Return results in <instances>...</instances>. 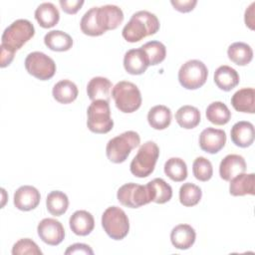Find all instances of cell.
<instances>
[{"mask_svg": "<svg viewBox=\"0 0 255 255\" xmlns=\"http://www.w3.org/2000/svg\"><path fill=\"white\" fill-rule=\"evenodd\" d=\"M124 21L123 10L117 5L92 7L81 19V30L88 36H101L108 30L118 28Z\"/></svg>", "mask_w": 255, "mask_h": 255, "instance_id": "1", "label": "cell"}, {"mask_svg": "<svg viewBox=\"0 0 255 255\" xmlns=\"http://www.w3.org/2000/svg\"><path fill=\"white\" fill-rule=\"evenodd\" d=\"M159 30V20L157 17L146 11L141 10L133 13L125 25L122 35L129 43H135L143 38L155 34Z\"/></svg>", "mask_w": 255, "mask_h": 255, "instance_id": "2", "label": "cell"}, {"mask_svg": "<svg viewBox=\"0 0 255 255\" xmlns=\"http://www.w3.org/2000/svg\"><path fill=\"white\" fill-rule=\"evenodd\" d=\"M140 143V137L133 130L125 131L111 138L106 146V154L110 161L122 163L126 161L130 151Z\"/></svg>", "mask_w": 255, "mask_h": 255, "instance_id": "3", "label": "cell"}, {"mask_svg": "<svg viewBox=\"0 0 255 255\" xmlns=\"http://www.w3.org/2000/svg\"><path fill=\"white\" fill-rule=\"evenodd\" d=\"M112 97L116 107L126 114L138 110L142 101L138 88L133 83L128 81L117 83L112 90Z\"/></svg>", "mask_w": 255, "mask_h": 255, "instance_id": "4", "label": "cell"}, {"mask_svg": "<svg viewBox=\"0 0 255 255\" xmlns=\"http://www.w3.org/2000/svg\"><path fill=\"white\" fill-rule=\"evenodd\" d=\"M35 35L33 24L27 19H17L3 32L1 45L16 52Z\"/></svg>", "mask_w": 255, "mask_h": 255, "instance_id": "5", "label": "cell"}, {"mask_svg": "<svg viewBox=\"0 0 255 255\" xmlns=\"http://www.w3.org/2000/svg\"><path fill=\"white\" fill-rule=\"evenodd\" d=\"M158 156L159 148L157 144L151 140L144 142L130 162V172L139 178L148 176L154 170Z\"/></svg>", "mask_w": 255, "mask_h": 255, "instance_id": "6", "label": "cell"}, {"mask_svg": "<svg viewBox=\"0 0 255 255\" xmlns=\"http://www.w3.org/2000/svg\"><path fill=\"white\" fill-rule=\"evenodd\" d=\"M87 126L95 133H107L114 127L110 104L107 101H93L87 110Z\"/></svg>", "mask_w": 255, "mask_h": 255, "instance_id": "7", "label": "cell"}, {"mask_svg": "<svg viewBox=\"0 0 255 255\" xmlns=\"http://www.w3.org/2000/svg\"><path fill=\"white\" fill-rule=\"evenodd\" d=\"M102 226L112 239L122 240L129 230L128 217L122 208L110 206L102 215Z\"/></svg>", "mask_w": 255, "mask_h": 255, "instance_id": "8", "label": "cell"}, {"mask_svg": "<svg viewBox=\"0 0 255 255\" xmlns=\"http://www.w3.org/2000/svg\"><path fill=\"white\" fill-rule=\"evenodd\" d=\"M207 67L199 60L185 62L178 71V81L187 90H196L202 87L207 80Z\"/></svg>", "mask_w": 255, "mask_h": 255, "instance_id": "9", "label": "cell"}, {"mask_svg": "<svg viewBox=\"0 0 255 255\" xmlns=\"http://www.w3.org/2000/svg\"><path fill=\"white\" fill-rule=\"evenodd\" d=\"M117 198L121 204L129 208H138L151 201L148 186L133 182L122 185L118 190Z\"/></svg>", "mask_w": 255, "mask_h": 255, "instance_id": "10", "label": "cell"}, {"mask_svg": "<svg viewBox=\"0 0 255 255\" xmlns=\"http://www.w3.org/2000/svg\"><path fill=\"white\" fill-rule=\"evenodd\" d=\"M24 64L27 72L41 81L51 79L56 73L54 60L43 52L35 51L28 54Z\"/></svg>", "mask_w": 255, "mask_h": 255, "instance_id": "11", "label": "cell"}, {"mask_svg": "<svg viewBox=\"0 0 255 255\" xmlns=\"http://www.w3.org/2000/svg\"><path fill=\"white\" fill-rule=\"evenodd\" d=\"M37 232L40 239L51 246L59 245L65 238L64 226L54 218L42 219L37 226Z\"/></svg>", "mask_w": 255, "mask_h": 255, "instance_id": "12", "label": "cell"}, {"mask_svg": "<svg viewBox=\"0 0 255 255\" xmlns=\"http://www.w3.org/2000/svg\"><path fill=\"white\" fill-rule=\"evenodd\" d=\"M226 143V133L223 129L215 128H204L199 135L200 148L208 153L214 154L221 150Z\"/></svg>", "mask_w": 255, "mask_h": 255, "instance_id": "13", "label": "cell"}, {"mask_svg": "<svg viewBox=\"0 0 255 255\" xmlns=\"http://www.w3.org/2000/svg\"><path fill=\"white\" fill-rule=\"evenodd\" d=\"M40 192L32 185H22L14 193V205L22 211L35 209L40 203Z\"/></svg>", "mask_w": 255, "mask_h": 255, "instance_id": "14", "label": "cell"}, {"mask_svg": "<svg viewBox=\"0 0 255 255\" xmlns=\"http://www.w3.org/2000/svg\"><path fill=\"white\" fill-rule=\"evenodd\" d=\"M149 66L148 59L144 51L138 49H130L124 56L125 70L130 75H141Z\"/></svg>", "mask_w": 255, "mask_h": 255, "instance_id": "15", "label": "cell"}, {"mask_svg": "<svg viewBox=\"0 0 255 255\" xmlns=\"http://www.w3.org/2000/svg\"><path fill=\"white\" fill-rule=\"evenodd\" d=\"M246 171V161L239 154H227L219 164L220 177L226 181H230L236 175Z\"/></svg>", "mask_w": 255, "mask_h": 255, "instance_id": "16", "label": "cell"}, {"mask_svg": "<svg viewBox=\"0 0 255 255\" xmlns=\"http://www.w3.org/2000/svg\"><path fill=\"white\" fill-rule=\"evenodd\" d=\"M230 136L235 145L239 147H248L254 141V126L246 121L237 122L231 128Z\"/></svg>", "mask_w": 255, "mask_h": 255, "instance_id": "17", "label": "cell"}, {"mask_svg": "<svg viewBox=\"0 0 255 255\" xmlns=\"http://www.w3.org/2000/svg\"><path fill=\"white\" fill-rule=\"evenodd\" d=\"M196 233L189 224H178L170 232L172 245L180 250L189 249L195 242Z\"/></svg>", "mask_w": 255, "mask_h": 255, "instance_id": "18", "label": "cell"}, {"mask_svg": "<svg viewBox=\"0 0 255 255\" xmlns=\"http://www.w3.org/2000/svg\"><path fill=\"white\" fill-rule=\"evenodd\" d=\"M69 225L76 235L87 236L95 227V219L87 210H77L71 215Z\"/></svg>", "mask_w": 255, "mask_h": 255, "instance_id": "19", "label": "cell"}, {"mask_svg": "<svg viewBox=\"0 0 255 255\" xmlns=\"http://www.w3.org/2000/svg\"><path fill=\"white\" fill-rule=\"evenodd\" d=\"M231 105L241 113H255V90L253 88H243L235 92L231 98Z\"/></svg>", "mask_w": 255, "mask_h": 255, "instance_id": "20", "label": "cell"}, {"mask_svg": "<svg viewBox=\"0 0 255 255\" xmlns=\"http://www.w3.org/2000/svg\"><path fill=\"white\" fill-rule=\"evenodd\" d=\"M34 15L42 28H52L57 25L60 20L59 10L51 2L41 3L36 8Z\"/></svg>", "mask_w": 255, "mask_h": 255, "instance_id": "21", "label": "cell"}, {"mask_svg": "<svg viewBox=\"0 0 255 255\" xmlns=\"http://www.w3.org/2000/svg\"><path fill=\"white\" fill-rule=\"evenodd\" d=\"M214 83L220 90L228 92L239 84V75L235 69L222 65L214 73Z\"/></svg>", "mask_w": 255, "mask_h": 255, "instance_id": "22", "label": "cell"}, {"mask_svg": "<svg viewBox=\"0 0 255 255\" xmlns=\"http://www.w3.org/2000/svg\"><path fill=\"white\" fill-rule=\"evenodd\" d=\"M111 88L112 83L108 78L94 77L87 85V94L92 102L97 100L110 102Z\"/></svg>", "mask_w": 255, "mask_h": 255, "instance_id": "23", "label": "cell"}, {"mask_svg": "<svg viewBox=\"0 0 255 255\" xmlns=\"http://www.w3.org/2000/svg\"><path fill=\"white\" fill-rule=\"evenodd\" d=\"M44 43L52 51L65 52L72 48L73 39L64 31L52 30L44 36Z\"/></svg>", "mask_w": 255, "mask_h": 255, "instance_id": "24", "label": "cell"}, {"mask_svg": "<svg viewBox=\"0 0 255 255\" xmlns=\"http://www.w3.org/2000/svg\"><path fill=\"white\" fill-rule=\"evenodd\" d=\"M79 91L76 84L70 80H61L52 90L53 98L60 104H70L78 97Z\"/></svg>", "mask_w": 255, "mask_h": 255, "instance_id": "25", "label": "cell"}, {"mask_svg": "<svg viewBox=\"0 0 255 255\" xmlns=\"http://www.w3.org/2000/svg\"><path fill=\"white\" fill-rule=\"evenodd\" d=\"M229 192L233 196L254 195V173H240L230 180Z\"/></svg>", "mask_w": 255, "mask_h": 255, "instance_id": "26", "label": "cell"}, {"mask_svg": "<svg viewBox=\"0 0 255 255\" xmlns=\"http://www.w3.org/2000/svg\"><path fill=\"white\" fill-rule=\"evenodd\" d=\"M147 122L154 129H164L171 123V111L163 105L152 107L147 114Z\"/></svg>", "mask_w": 255, "mask_h": 255, "instance_id": "27", "label": "cell"}, {"mask_svg": "<svg viewBox=\"0 0 255 255\" xmlns=\"http://www.w3.org/2000/svg\"><path fill=\"white\" fill-rule=\"evenodd\" d=\"M175 120L178 126L185 129L194 128L200 123V112L193 106L185 105L176 111Z\"/></svg>", "mask_w": 255, "mask_h": 255, "instance_id": "28", "label": "cell"}, {"mask_svg": "<svg viewBox=\"0 0 255 255\" xmlns=\"http://www.w3.org/2000/svg\"><path fill=\"white\" fill-rule=\"evenodd\" d=\"M228 58L238 66H246L253 59L252 48L244 42H235L227 49Z\"/></svg>", "mask_w": 255, "mask_h": 255, "instance_id": "29", "label": "cell"}, {"mask_svg": "<svg viewBox=\"0 0 255 255\" xmlns=\"http://www.w3.org/2000/svg\"><path fill=\"white\" fill-rule=\"evenodd\" d=\"M146 185L149 188L151 201L162 204L169 201L172 197V188L162 178H154Z\"/></svg>", "mask_w": 255, "mask_h": 255, "instance_id": "30", "label": "cell"}, {"mask_svg": "<svg viewBox=\"0 0 255 255\" xmlns=\"http://www.w3.org/2000/svg\"><path fill=\"white\" fill-rule=\"evenodd\" d=\"M46 206L52 215L61 216L69 207V198L63 191L53 190L47 195Z\"/></svg>", "mask_w": 255, "mask_h": 255, "instance_id": "31", "label": "cell"}, {"mask_svg": "<svg viewBox=\"0 0 255 255\" xmlns=\"http://www.w3.org/2000/svg\"><path fill=\"white\" fill-rule=\"evenodd\" d=\"M207 120L217 126L226 125L231 119V112L222 102H213L206 109Z\"/></svg>", "mask_w": 255, "mask_h": 255, "instance_id": "32", "label": "cell"}, {"mask_svg": "<svg viewBox=\"0 0 255 255\" xmlns=\"http://www.w3.org/2000/svg\"><path fill=\"white\" fill-rule=\"evenodd\" d=\"M164 173L173 181L180 182L187 177V166L183 159L170 157L164 163Z\"/></svg>", "mask_w": 255, "mask_h": 255, "instance_id": "33", "label": "cell"}, {"mask_svg": "<svg viewBox=\"0 0 255 255\" xmlns=\"http://www.w3.org/2000/svg\"><path fill=\"white\" fill-rule=\"evenodd\" d=\"M201 196V188L194 183L186 182L179 188V201L183 206L190 207L196 205L200 201Z\"/></svg>", "mask_w": 255, "mask_h": 255, "instance_id": "34", "label": "cell"}, {"mask_svg": "<svg viewBox=\"0 0 255 255\" xmlns=\"http://www.w3.org/2000/svg\"><path fill=\"white\" fill-rule=\"evenodd\" d=\"M147 56L149 66L161 63L166 56V48L159 41H149L140 47Z\"/></svg>", "mask_w": 255, "mask_h": 255, "instance_id": "35", "label": "cell"}, {"mask_svg": "<svg viewBox=\"0 0 255 255\" xmlns=\"http://www.w3.org/2000/svg\"><path fill=\"white\" fill-rule=\"evenodd\" d=\"M192 172L196 179L200 181H207L212 177L213 167L211 162L207 158L203 156H198L193 161Z\"/></svg>", "mask_w": 255, "mask_h": 255, "instance_id": "36", "label": "cell"}, {"mask_svg": "<svg viewBox=\"0 0 255 255\" xmlns=\"http://www.w3.org/2000/svg\"><path fill=\"white\" fill-rule=\"evenodd\" d=\"M13 255H42V251L39 246L30 238H22L18 240L12 247Z\"/></svg>", "mask_w": 255, "mask_h": 255, "instance_id": "37", "label": "cell"}, {"mask_svg": "<svg viewBox=\"0 0 255 255\" xmlns=\"http://www.w3.org/2000/svg\"><path fill=\"white\" fill-rule=\"evenodd\" d=\"M62 10L67 14H76L84 5L83 0H60Z\"/></svg>", "mask_w": 255, "mask_h": 255, "instance_id": "38", "label": "cell"}, {"mask_svg": "<svg viewBox=\"0 0 255 255\" xmlns=\"http://www.w3.org/2000/svg\"><path fill=\"white\" fill-rule=\"evenodd\" d=\"M170 3L175 10L182 13H186L194 9L195 5L197 4V1L196 0H171Z\"/></svg>", "mask_w": 255, "mask_h": 255, "instance_id": "39", "label": "cell"}, {"mask_svg": "<svg viewBox=\"0 0 255 255\" xmlns=\"http://www.w3.org/2000/svg\"><path fill=\"white\" fill-rule=\"evenodd\" d=\"M65 254H94V251L92 248L84 243H75L68 247V249L65 251Z\"/></svg>", "mask_w": 255, "mask_h": 255, "instance_id": "40", "label": "cell"}, {"mask_svg": "<svg viewBox=\"0 0 255 255\" xmlns=\"http://www.w3.org/2000/svg\"><path fill=\"white\" fill-rule=\"evenodd\" d=\"M1 48V63H0V66L1 68H5L7 66H9L11 64V62L13 61L14 59V55H15V52L4 47V46H0Z\"/></svg>", "mask_w": 255, "mask_h": 255, "instance_id": "41", "label": "cell"}, {"mask_svg": "<svg viewBox=\"0 0 255 255\" xmlns=\"http://www.w3.org/2000/svg\"><path fill=\"white\" fill-rule=\"evenodd\" d=\"M254 6H255V2L251 3L250 6L245 10V16H244L245 24L250 29H254Z\"/></svg>", "mask_w": 255, "mask_h": 255, "instance_id": "42", "label": "cell"}]
</instances>
